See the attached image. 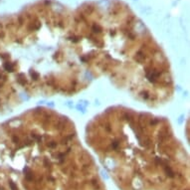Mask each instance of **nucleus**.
Listing matches in <instances>:
<instances>
[{
    "mask_svg": "<svg viewBox=\"0 0 190 190\" xmlns=\"http://www.w3.org/2000/svg\"><path fill=\"white\" fill-rule=\"evenodd\" d=\"M80 61L93 79L105 77L148 108L172 101L170 61L149 30L125 3H86L73 14Z\"/></svg>",
    "mask_w": 190,
    "mask_h": 190,
    "instance_id": "1",
    "label": "nucleus"
},
{
    "mask_svg": "<svg viewBox=\"0 0 190 190\" xmlns=\"http://www.w3.org/2000/svg\"><path fill=\"white\" fill-rule=\"evenodd\" d=\"M0 40L22 95L73 96L91 85L75 44L73 13L58 3L40 1L0 15Z\"/></svg>",
    "mask_w": 190,
    "mask_h": 190,
    "instance_id": "3",
    "label": "nucleus"
},
{
    "mask_svg": "<svg viewBox=\"0 0 190 190\" xmlns=\"http://www.w3.org/2000/svg\"><path fill=\"white\" fill-rule=\"evenodd\" d=\"M85 140L122 190H190L188 151L166 117L111 105L87 122Z\"/></svg>",
    "mask_w": 190,
    "mask_h": 190,
    "instance_id": "2",
    "label": "nucleus"
},
{
    "mask_svg": "<svg viewBox=\"0 0 190 190\" xmlns=\"http://www.w3.org/2000/svg\"><path fill=\"white\" fill-rule=\"evenodd\" d=\"M81 143L73 120L48 107L0 120V190H58Z\"/></svg>",
    "mask_w": 190,
    "mask_h": 190,
    "instance_id": "4",
    "label": "nucleus"
},
{
    "mask_svg": "<svg viewBox=\"0 0 190 190\" xmlns=\"http://www.w3.org/2000/svg\"><path fill=\"white\" fill-rule=\"evenodd\" d=\"M23 101V95L15 84L6 51L0 41V114L16 108Z\"/></svg>",
    "mask_w": 190,
    "mask_h": 190,
    "instance_id": "5",
    "label": "nucleus"
}]
</instances>
